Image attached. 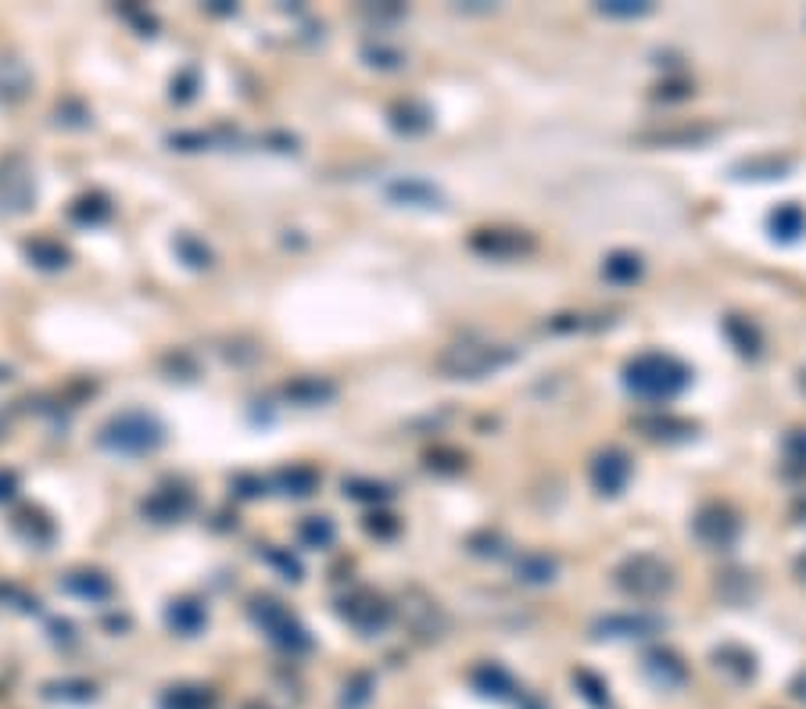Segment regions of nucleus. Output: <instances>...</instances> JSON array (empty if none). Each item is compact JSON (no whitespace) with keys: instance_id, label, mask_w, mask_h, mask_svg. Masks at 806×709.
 <instances>
[{"instance_id":"1","label":"nucleus","mask_w":806,"mask_h":709,"mask_svg":"<svg viewBox=\"0 0 806 709\" xmlns=\"http://www.w3.org/2000/svg\"><path fill=\"white\" fill-rule=\"evenodd\" d=\"M692 380V369L667 351H642L624 366V387L642 402H670Z\"/></svg>"},{"instance_id":"2","label":"nucleus","mask_w":806,"mask_h":709,"mask_svg":"<svg viewBox=\"0 0 806 709\" xmlns=\"http://www.w3.org/2000/svg\"><path fill=\"white\" fill-rule=\"evenodd\" d=\"M509 362H516V348L481 341V337H463V341L448 344L438 355V369L448 380H481V376L506 369Z\"/></svg>"},{"instance_id":"3","label":"nucleus","mask_w":806,"mask_h":709,"mask_svg":"<svg viewBox=\"0 0 806 709\" xmlns=\"http://www.w3.org/2000/svg\"><path fill=\"white\" fill-rule=\"evenodd\" d=\"M165 441V427L155 412L144 409H126L115 412L101 430H97V445L108 448L115 455H144L155 452Z\"/></svg>"},{"instance_id":"4","label":"nucleus","mask_w":806,"mask_h":709,"mask_svg":"<svg viewBox=\"0 0 806 709\" xmlns=\"http://www.w3.org/2000/svg\"><path fill=\"white\" fill-rule=\"evenodd\" d=\"M613 584L635 602H660L674 591L678 581H674L670 563H663L660 556H649V552H638V556H627L613 570Z\"/></svg>"},{"instance_id":"5","label":"nucleus","mask_w":806,"mask_h":709,"mask_svg":"<svg viewBox=\"0 0 806 709\" xmlns=\"http://www.w3.org/2000/svg\"><path fill=\"white\" fill-rule=\"evenodd\" d=\"M248 613H251V620L262 627V634H269V641H273V645H280V649H287V652L312 649V638H309V631H305V624H301L291 609L283 606L280 598L255 595V598H251Z\"/></svg>"},{"instance_id":"6","label":"nucleus","mask_w":806,"mask_h":709,"mask_svg":"<svg viewBox=\"0 0 806 709\" xmlns=\"http://www.w3.org/2000/svg\"><path fill=\"white\" fill-rule=\"evenodd\" d=\"M36 205V172L26 154H0V212L26 215Z\"/></svg>"},{"instance_id":"7","label":"nucleus","mask_w":806,"mask_h":709,"mask_svg":"<svg viewBox=\"0 0 806 709\" xmlns=\"http://www.w3.org/2000/svg\"><path fill=\"white\" fill-rule=\"evenodd\" d=\"M341 616L355 627V631L380 634L387 624H391V616H395V606H391L384 595H377V591L355 588V591H348V595L341 598Z\"/></svg>"},{"instance_id":"8","label":"nucleus","mask_w":806,"mask_h":709,"mask_svg":"<svg viewBox=\"0 0 806 709\" xmlns=\"http://www.w3.org/2000/svg\"><path fill=\"white\" fill-rule=\"evenodd\" d=\"M692 534L699 545L717 548V552H721V548H731L738 541V534H742V520H738V513L735 509H728V505L710 502L695 513Z\"/></svg>"},{"instance_id":"9","label":"nucleus","mask_w":806,"mask_h":709,"mask_svg":"<svg viewBox=\"0 0 806 709\" xmlns=\"http://www.w3.org/2000/svg\"><path fill=\"white\" fill-rule=\"evenodd\" d=\"M667 631V620L656 613H609L595 620L592 634L606 641H635V638H656Z\"/></svg>"},{"instance_id":"10","label":"nucleus","mask_w":806,"mask_h":709,"mask_svg":"<svg viewBox=\"0 0 806 709\" xmlns=\"http://www.w3.org/2000/svg\"><path fill=\"white\" fill-rule=\"evenodd\" d=\"M631 473H635V466H631V455L624 448H602L592 459V466H588L592 487L606 498H617L627 487V480H631Z\"/></svg>"},{"instance_id":"11","label":"nucleus","mask_w":806,"mask_h":709,"mask_svg":"<svg viewBox=\"0 0 806 709\" xmlns=\"http://www.w3.org/2000/svg\"><path fill=\"white\" fill-rule=\"evenodd\" d=\"M470 248L484 258H502L506 262V258H520L527 251H534V237L524 230H502V226H495V230L473 233Z\"/></svg>"},{"instance_id":"12","label":"nucleus","mask_w":806,"mask_h":709,"mask_svg":"<svg viewBox=\"0 0 806 709\" xmlns=\"http://www.w3.org/2000/svg\"><path fill=\"white\" fill-rule=\"evenodd\" d=\"M402 613H405V624L412 627V631L420 634V638H441L448 627V616L445 609L434 602L430 595H423V591H405V602H402Z\"/></svg>"},{"instance_id":"13","label":"nucleus","mask_w":806,"mask_h":709,"mask_svg":"<svg viewBox=\"0 0 806 709\" xmlns=\"http://www.w3.org/2000/svg\"><path fill=\"white\" fill-rule=\"evenodd\" d=\"M190 509H194V495L183 491V487H158L155 495L144 498V505H140V513L155 523H176V520H183Z\"/></svg>"},{"instance_id":"14","label":"nucleus","mask_w":806,"mask_h":709,"mask_svg":"<svg viewBox=\"0 0 806 709\" xmlns=\"http://www.w3.org/2000/svg\"><path fill=\"white\" fill-rule=\"evenodd\" d=\"M29 90H33V72L26 61L15 54H0V104L26 101Z\"/></svg>"},{"instance_id":"15","label":"nucleus","mask_w":806,"mask_h":709,"mask_svg":"<svg viewBox=\"0 0 806 709\" xmlns=\"http://www.w3.org/2000/svg\"><path fill=\"white\" fill-rule=\"evenodd\" d=\"M645 674L652 677V684H660V688H681L688 681V667L681 663L678 652L670 649H652L645 652Z\"/></svg>"},{"instance_id":"16","label":"nucleus","mask_w":806,"mask_h":709,"mask_svg":"<svg viewBox=\"0 0 806 709\" xmlns=\"http://www.w3.org/2000/svg\"><path fill=\"white\" fill-rule=\"evenodd\" d=\"M283 398L301 409H316V405H326L337 398V387L326 380V376H298L291 384L283 387Z\"/></svg>"},{"instance_id":"17","label":"nucleus","mask_w":806,"mask_h":709,"mask_svg":"<svg viewBox=\"0 0 806 709\" xmlns=\"http://www.w3.org/2000/svg\"><path fill=\"white\" fill-rule=\"evenodd\" d=\"M165 624L176 634H183V638H194V634H201L208 624L205 602H198V598H176V602L165 609Z\"/></svg>"},{"instance_id":"18","label":"nucleus","mask_w":806,"mask_h":709,"mask_svg":"<svg viewBox=\"0 0 806 709\" xmlns=\"http://www.w3.org/2000/svg\"><path fill=\"white\" fill-rule=\"evenodd\" d=\"M642 144L649 147H699L706 140H713V126H667V129H652V133H642Z\"/></svg>"},{"instance_id":"19","label":"nucleus","mask_w":806,"mask_h":709,"mask_svg":"<svg viewBox=\"0 0 806 709\" xmlns=\"http://www.w3.org/2000/svg\"><path fill=\"white\" fill-rule=\"evenodd\" d=\"M61 588L69 595L83 598V602H108L112 598V581L104 577L101 570H72L61 577Z\"/></svg>"},{"instance_id":"20","label":"nucleus","mask_w":806,"mask_h":709,"mask_svg":"<svg viewBox=\"0 0 806 709\" xmlns=\"http://www.w3.org/2000/svg\"><path fill=\"white\" fill-rule=\"evenodd\" d=\"M11 527H15L18 538L26 541V545H33V548L51 545V538H54V523L47 520L40 509H33V505L18 509V513L11 516Z\"/></svg>"},{"instance_id":"21","label":"nucleus","mask_w":806,"mask_h":709,"mask_svg":"<svg viewBox=\"0 0 806 709\" xmlns=\"http://www.w3.org/2000/svg\"><path fill=\"white\" fill-rule=\"evenodd\" d=\"M387 197H391L395 205H409V208H441L438 190L430 187L427 180H412V176L391 183V187H387Z\"/></svg>"},{"instance_id":"22","label":"nucleus","mask_w":806,"mask_h":709,"mask_svg":"<svg viewBox=\"0 0 806 709\" xmlns=\"http://www.w3.org/2000/svg\"><path fill=\"white\" fill-rule=\"evenodd\" d=\"M559 573V559L549 556V552H524L516 559V581L531 584V588H541V584H552Z\"/></svg>"},{"instance_id":"23","label":"nucleus","mask_w":806,"mask_h":709,"mask_svg":"<svg viewBox=\"0 0 806 709\" xmlns=\"http://www.w3.org/2000/svg\"><path fill=\"white\" fill-rule=\"evenodd\" d=\"M724 337L731 341V348L742 355V359H760L764 351V337H760V326L749 323L742 316H728L724 319Z\"/></svg>"},{"instance_id":"24","label":"nucleus","mask_w":806,"mask_h":709,"mask_svg":"<svg viewBox=\"0 0 806 709\" xmlns=\"http://www.w3.org/2000/svg\"><path fill=\"white\" fill-rule=\"evenodd\" d=\"M713 667L742 684L756 677V656L749 649H742V645H721V649L713 652Z\"/></svg>"},{"instance_id":"25","label":"nucleus","mask_w":806,"mask_h":709,"mask_svg":"<svg viewBox=\"0 0 806 709\" xmlns=\"http://www.w3.org/2000/svg\"><path fill=\"white\" fill-rule=\"evenodd\" d=\"M470 684L481 695H491V699H509V695L516 692V681L509 677V670H502L498 663H481V667H473Z\"/></svg>"},{"instance_id":"26","label":"nucleus","mask_w":806,"mask_h":709,"mask_svg":"<svg viewBox=\"0 0 806 709\" xmlns=\"http://www.w3.org/2000/svg\"><path fill=\"white\" fill-rule=\"evenodd\" d=\"M642 273H645V262L635 251H613V255L602 262V276H606L609 283H617V287H631V283L642 280Z\"/></svg>"},{"instance_id":"27","label":"nucleus","mask_w":806,"mask_h":709,"mask_svg":"<svg viewBox=\"0 0 806 709\" xmlns=\"http://www.w3.org/2000/svg\"><path fill=\"white\" fill-rule=\"evenodd\" d=\"M635 427L642 430L645 437H656V441H681V437H692L695 434V423L681 416H642L635 419Z\"/></svg>"},{"instance_id":"28","label":"nucleus","mask_w":806,"mask_h":709,"mask_svg":"<svg viewBox=\"0 0 806 709\" xmlns=\"http://www.w3.org/2000/svg\"><path fill=\"white\" fill-rule=\"evenodd\" d=\"M26 258H29V265H36V269H65L69 265V248L61 244V240H54V237H33V240H26Z\"/></svg>"},{"instance_id":"29","label":"nucleus","mask_w":806,"mask_h":709,"mask_svg":"<svg viewBox=\"0 0 806 709\" xmlns=\"http://www.w3.org/2000/svg\"><path fill=\"white\" fill-rule=\"evenodd\" d=\"M767 226H771L774 240H799L806 233V212L796 201H785L767 215Z\"/></svg>"},{"instance_id":"30","label":"nucleus","mask_w":806,"mask_h":709,"mask_svg":"<svg viewBox=\"0 0 806 709\" xmlns=\"http://www.w3.org/2000/svg\"><path fill=\"white\" fill-rule=\"evenodd\" d=\"M162 709H215V695L198 684H176L162 695Z\"/></svg>"},{"instance_id":"31","label":"nucleus","mask_w":806,"mask_h":709,"mask_svg":"<svg viewBox=\"0 0 806 709\" xmlns=\"http://www.w3.org/2000/svg\"><path fill=\"white\" fill-rule=\"evenodd\" d=\"M276 487H280L283 495L309 498L319 487V470H312V466H287V470L276 473Z\"/></svg>"},{"instance_id":"32","label":"nucleus","mask_w":806,"mask_h":709,"mask_svg":"<svg viewBox=\"0 0 806 709\" xmlns=\"http://www.w3.org/2000/svg\"><path fill=\"white\" fill-rule=\"evenodd\" d=\"M430 119L434 115L423 108V104H416V101H402V104H395L391 108V126L398 129V133H423V129H430Z\"/></svg>"},{"instance_id":"33","label":"nucleus","mask_w":806,"mask_h":709,"mask_svg":"<svg viewBox=\"0 0 806 709\" xmlns=\"http://www.w3.org/2000/svg\"><path fill=\"white\" fill-rule=\"evenodd\" d=\"M337 538V527L326 516H309V520H301L298 527V541L305 548H330Z\"/></svg>"},{"instance_id":"34","label":"nucleus","mask_w":806,"mask_h":709,"mask_svg":"<svg viewBox=\"0 0 806 709\" xmlns=\"http://www.w3.org/2000/svg\"><path fill=\"white\" fill-rule=\"evenodd\" d=\"M69 215L72 219H76V223H104V219H108V215H112V205H108V197L104 194H86V197H79L76 205L69 208Z\"/></svg>"},{"instance_id":"35","label":"nucleus","mask_w":806,"mask_h":709,"mask_svg":"<svg viewBox=\"0 0 806 709\" xmlns=\"http://www.w3.org/2000/svg\"><path fill=\"white\" fill-rule=\"evenodd\" d=\"M792 169V162L789 158H760V162H746V165H738L735 172H749L753 180H781L785 172Z\"/></svg>"},{"instance_id":"36","label":"nucleus","mask_w":806,"mask_h":709,"mask_svg":"<svg viewBox=\"0 0 806 709\" xmlns=\"http://www.w3.org/2000/svg\"><path fill=\"white\" fill-rule=\"evenodd\" d=\"M649 11H652L649 0H602L599 4V15L606 18H642Z\"/></svg>"},{"instance_id":"37","label":"nucleus","mask_w":806,"mask_h":709,"mask_svg":"<svg viewBox=\"0 0 806 709\" xmlns=\"http://www.w3.org/2000/svg\"><path fill=\"white\" fill-rule=\"evenodd\" d=\"M574 681H577V688H581V695L592 702V706H599V709L609 706V688L592 674V670H577Z\"/></svg>"},{"instance_id":"38","label":"nucleus","mask_w":806,"mask_h":709,"mask_svg":"<svg viewBox=\"0 0 806 709\" xmlns=\"http://www.w3.org/2000/svg\"><path fill=\"white\" fill-rule=\"evenodd\" d=\"M344 495L359 498V502H387L391 491L377 480H344Z\"/></svg>"},{"instance_id":"39","label":"nucleus","mask_w":806,"mask_h":709,"mask_svg":"<svg viewBox=\"0 0 806 709\" xmlns=\"http://www.w3.org/2000/svg\"><path fill=\"white\" fill-rule=\"evenodd\" d=\"M176 251H180V258L190 265V269H208V265H212V255H208V248L201 244V240H194V237H180V240H176Z\"/></svg>"},{"instance_id":"40","label":"nucleus","mask_w":806,"mask_h":709,"mask_svg":"<svg viewBox=\"0 0 806 709\" xmlns=\"http://www.w3.org/2000/svg\"><path fill=\"white\" fill-rule=\"evenodd\" d=\"M369 692H373V677L369 674H355L352 681L344 684V709H359L369 702Z\"/></svg>"},{"instance_id":"41","label":"nucleus","mask_w":806,"mask_h":709,"mask_svg":"<svg viewBox=\"0 0 806 709\" xmlns=\"http://www.w3.org/2000/svg\"><path fill=\"white\" fill-rule=\"evenodd\" d=\"M266 563H273L287 581H301V563L291 556V552H283V548H266Z\"/></svg>"},{"instance_id":"42","label":"nucleus","mask_w":806,"mask_h":709,"mask_svg":"<svg viewBox=\"0 0 806 709\" xmlns=\"http://www.w3.org/2000/svg\"><path fill=\"white\" fill-rule=\"evenodd\" d=\"M0 602H8V606L22 609V613H36L40 609V602L33 595H26V591H18L15 584H0Z\"/></svg>"},{"instance_id":"43","label":"nucleus","mask_w":806,"mask_h":709,"mask_svg":"<svg viewBox=\"0 0 806 709\" xmlns=\"http://www.w3.org/2000/svg\"><path fill=\"white\" fill-rule=\"evenodd\" d=\"M369 65H380V69H398L402 65V51H391V47H366Z\"/></svg>"},{"instance_id":"44","label":"nucleus","mask_w":806,"mask_h":709,"mask_svg":"<svg viewBox=\"0 0 806 709\" xmlns=\"http://www.w3.org/2000/svg\"><path fill=\"white\" fill-rule=\"evenodd\" d=\"M785 455H789L796 466L806 470V430H792L789 441H785Z\"/></svg>"},{"instance_id":"45","label":"nucleus","mask_w":806,"mask_h":709,"mask_svg":"<svg viewBox=\"0 0 806 709\" xmlns=\"http://www.w3.org/2000/svg\"><path fill=\"white\" fill-rule=\"evenodd\" d=\"M366 530H369V534H380V538H391V534L398 530V520H395V516H387V513L369 516Z\"/></svg>"},{"instance_id":"46","label":"nucleus","mask_w":806,"mask_h":709,"mask_svg":"<svg viewBox=\"0 0 806 709\" xmlns=\"http://www.w3.org/2000/svg\"><path fill=\"white\" fill-rule=\"evenodd\" d=\"M18 495V477L11 470H0V505Z\"/></svg>"},{"instance_id":"47","label":"nucleus","mask_w":806,"mask_h":709,"mask_svg":"<svg viewBox=\"0 0 806 709\" xmlns=\"http://www.w3.org/2000/svg\"><path fill=\"white\" fill-rule=\"evenodd\" d=\"M792 692H796V699H803V702H806V674H799V677H796V684H792Z\"/></svg>"},{"instance_id":"48","label":"nucleus","mask_w":806,"mask_h":709,"mask_svg":"<svg viewBox=\"0 0 806 709\" xmlns=\"http://www.w3.org/2000/svg\"><path fill=\"white\" fill-rule=\"evenodd\" d=\"M792 570H796V577H799V581H803V584H806V552H803V556H799V559H796V563H792Z\"/></svg>"},{"instance_id":"49","label":"nucleus","mask_w":806,"mask_h":709,"mask_svg":"<svg viewBox=\"0 0 806 709\" xmlns=\"http://www.w3.org/2000/svg\"><path fill=\"white\" fill-rule=\"evenodd\" d=\"M799 387H803V394H806V369L799 373Z\"/></svg>"},{"instance_id":"50","label":"nucleus","mask_w":806,"mask_h":709,"mask_svg":"<svg viewBox=\"0 0 806 709\" xmlns=\"http://www.w3.org/2000/svg\"><path fill=\"white\" fill-rule=\"evenodd\" d=\"M4 430H8V427H4V419H0V437H4Z\"/></svg>"},{"instance_id":"51","label":"nucleus","mask_w":806,"mask_h":709,"mask_svg":"<svg viewBox=\"0 0 806 709\" xmlns=\"http://www.w3.org/2000/svg\"><path fill=\"white\" fill-rule=\"evenodd\" d=\"M248 709H266V706H258V702H251V706H248Z\"/></svg>"}]
</instances>
